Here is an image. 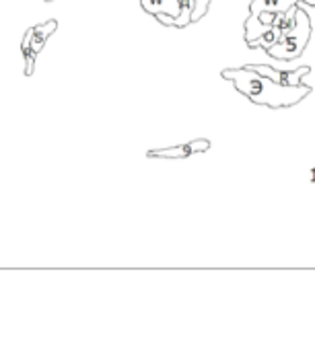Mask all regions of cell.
<instances>
[{
	"mask_svg": "<svg viewBox=\"0 0 315 352\" xmlns=\"http://www.w3.org/2000/svg\"><path fill=\"white\" fill-rule=\"evenodd\" d=\"M223 78L231 80L235 85V89L239 93H243L250 101H254L256 105H264V107H293L297 103H301L309 93L312 87L309 85H297V87H285L274 82L272 78L250 70L248 66L243 68H225L221 72Z\"/></svg>",
	"mask_w": 315,
	"mask_h": 352,
	"instance_id": "cell-1",
	"label": "cell"
},
{
	"mask_svg": "<svg viewBox=\"0 0 315 352\" xmlns=\"http://www.w3.org/2000/svg\"><path fill=\"white\" fill-rule=\"evenodd\" d=\"M312 31H314V29H312V19H309V14L297 4L293 29H291L281 41H276L272 47L266 50L268 56L279 58V60H295V58H299V56L305 52V47H307V43H309V39H312Z\"/></svg>",
	"mask_w": 315,
	"mask_h": 352,
	"instance_id": "cell-2",
	"label": "cell"
},
{
	"mask_svg": "<svg viewBox=\"0 0 315 352\" xmlns=\"http://www.w3.org/2000/svg\"><path fill=\"white\" fill-rule=\"evenodd\" d=\"M58 29V21H47V23H39L33 25L31 29H27V33L23 35V58H25V74H33V66H35V58L39 56V52L45 45V39Z\"/></svg>",
	"mask_w": 315,
	"mask_h": 352,
	"instance_id": "cell-3",
	"label": "cell"
},
{
	"mask_svg": "<svg viewBox=\"0 0 315 352\" xmlns=\"http://www.w3.org/2000/svg\"><path fill=\"white\" fill-rule=\"evenodd\" d=\"M210 142L206 138H196V140H190V142H184V144H177V146H169V148H153L149 151V157L151 159H180V157H192V155H200L204 151H208Z\"/></svg>",
	"mask_w": 315,
	"mask_h": 352,
	"instance_id": "cell-4",
	"label": "cell"
},
{
	"mask_svg": "<svg viewBox=\"0 0 315 352\" xmlns=\"http://www.w3.org/2000/svg\"><path fill=\"white\" fill-rule=\"evenodd\" d=\"M248 68H250V70H256V72H260V74L272 78L274 82L285 85V87H297V85H301V82H303V76L312 72L309 66H301V68L289 70V72H287V70H276V68L266 66V64H256V66H248Z\"/></svg>",
	"mask_w": 315,
	"mask_h": 352,
	"instance_id": "cell-5",
	"label": "cell"
},
{
	"mask_svg": "<svg viewBox=\"0 0 315 352\" xmlns=\"http://www.w3.org/2000/svg\"><path fill=\"white\" fill-rule=\"evenodd\" d=\"M140 6L155 16L169 14L175 19L180 14V0H140Z\"/></svg>",
	"mask_w": 315,
	"mask_h": 352,
	"instance_id": "cell-6",
	"label": "cell"
},
{
	"mask_svg": "<svg viewBox=\"0 0 315 352\" xmlns=\"http://www.w3.org/2000/svg\"><path fill=\"white\" fill-rule=\"evenodd\" d=\"M297 4H299L297 0H254L252 6H250V14H260L262 10L283 12V10H289V8H293Z\"/></svg>",
	"mask_w": 315,
	"mask_h": 352,
	"instance_id": "cell-7",
	"label": "cell"
},
{
	"mask_svg": "<svg viewBox=\"0 0 315 352\" xmlns=\"http://www.w3.org/2000/svg\"><path fill=\"white\" fill-rule=\"evenodd\" d=\"M295 8H297V6H293V8H289V10H283V12H274V16H272V27L279 29L283 37H285V35L293 29V25H295Z\"/></svg>",
	"mask_w": 315,
	"mask_h": 352,
	"instance_id": "cell-8",
	"label": "cell"
},
{
	"mask_svg": "<svg viewBox=\"0 0 315 352\" xmlns=\"http://www.w3.org/2000/svg\"><path fill=\"white\" fill-rule=\"evenodd\" d=\"M266 29H270V25L262 23L258 14H250L248 21H246V41H248V45H252L258 39V35H262Z\"/></svg>",
	"mask_w": 315,
	"mask_h": 352,
	"instance_id": "cell-9",
	"label": "cell"
},
{
	"mask_svg": "<svg viewBox=\"0 0 315 352\" xmlns=\"http://www.w3.org/2000/svg\"><path fill=\"white\" fill-rule=\"evenodd\" d=\"M283 39V35H281V31L279 29H274V27H270V29H266L262 35H258V39L250 45V47H264V50H268V47H272L276 41H281Z\"/></svg>",
	"mask_w": 315,
	"mask_h": 352,
	"instance_id": "cell-10",
	"label": "cell"
},
{
	"mask_svg": "<svg viewBox=\"0 0 315 352\" xmlns=\"http://www.w3.org/2000/svg\"><path fill=\"white\" fill-rule=\"evenodd\" d=\"M192 10H194V0H180V14L175 16L173 25L186 27L192 23Z\"/></svg>",
	"mask_w": 315,
	"mask_h": 352,
	"instance_id": "cell-11",
	"label": "cell"
},
{
	"mask_svg": "<svg viewBox=\"0 0 315 352\" xmlns=\"http://www.w3.org/2000/svg\"><path fill=\"white\" fill-rule=\"evenodd\" d=\"M210 6V0H194V10H192V23H198Z\"/></svg>",
	"mask_w": 315,
	"mask_h": 352,
	"instance_id": "cell-12",
	"label": "cell"
},
{
	"mask_svg": "<svg viewBox=\"0 0 315 352\" xmlns=\"http://www.w3.org/2000/svg\"><path fill=\"white\" fill-rule=\"evenodd\" d=\"M157 19H159L163 25H173V21H175V19H173V16H169V14H157Z\"/></svg>",
	"mask_w": 315,
	"mask_h": 352,
	"instance_id": "cell-13",
	"label": "cell"
},
{
	"mask_svg": "<svg viewBox=\"0 0 315 352\" xmlns=\"http://www.w3.org/2000/svg\"><path fill=\"white\" fill-rule=\"evenodd\" d=\"M297 2H303V4H307V6H315V0H297Z\"/></svg>",
	"mask_w": 315,
	"mask_h": 352,
	"instance_id": "cell-14",
	"label": "cell"
},
{
	"mask_svg": "<svg viewBox=\"0 0 315 352\" xmlns=\"http://www.w3.org/2000/svg\"><path fill=\"white\" fill-rule=\"evenodd\" d=\"M47 2H50V0H47Z\"/></svg>",
	"mask_w": 315,
	"mask_h": 352,
	"instance_id": "cell-15",
	"label": "cell"
}]
</instances>
